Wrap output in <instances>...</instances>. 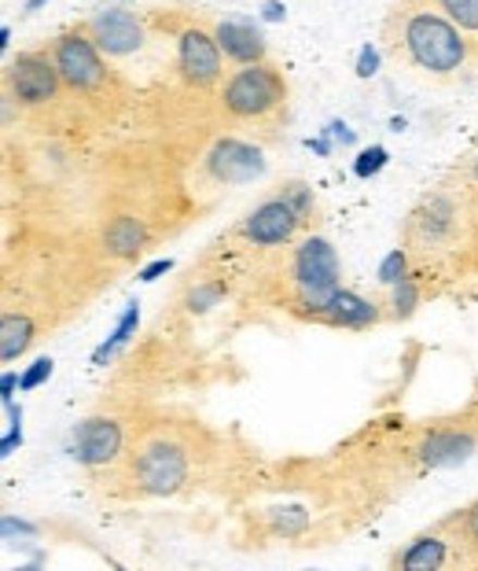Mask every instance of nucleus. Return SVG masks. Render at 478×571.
Wrapping results in <instances>:
<instances>
[{"label":"nucleus","mask_w":478,"mask_h":571,"mask_svg":"<svg viewBox=\"0 0 478 571\" xmlns=\"http://www.w3.org/2000/svg\"><path fill=\"white\" fill-rule=\"evenodd\" d=\"M133 479L144 495H177L188 479V450L177 439L155 435L133 453Z\"/></svg>","instance_id":"obj_6"},{"label":"nucleus","mask_w":478,"mask_h":571,"mask_svg":"<svg viewBox=\"0 0 478 571\" xmlns=\"http://www.w3.org/2000/svg\"><path fill=\"white\" fill-rule=\"evenodd\" d=\"M438 8H442L471 41H478V0H438Z\"/></svg>","instance_id":"obj_20"},{"label":"nucleus","mask_w":478,"mask_h":571,"mask_svg":"<svg viewBox=\"0 0 478 571\" xmlns=\"http://www.w3.org/2000/svg\"><path fill=\"white\" fill-rule=\"evenodd\" d=\"M471 178H475V181H478V159H475V162H471Z\"/></svg>","instance_id":"obj_25"},{"label":"nucleus","mask_w":478,"mask_h":571,"mask_svg":"<svg viewBox=\"0 0 478 571\" xmlns=\"http://www.w3.org/2000/svg\"><path fill=\"white\" fill-rule=\"evenodd\" d=\"M60 89L66 85L52 52H19L4 71V96H12L19 108H48Z\"/></svg>","instance_id":"obj_7"},{"label":"nucleus","mask_w":478,"mask_h":571,"mask_svg":"<svg viewBox=\"0 0 478 571\" xmlns=\"http://www.w3.org/2000/svg\"><path fill=\"white\" fill-rule=\"evenodd\" d=\"M122 424L111 421V417H93L82 424V432H77V458L85 464H93V469H100V464H111L114 458L122 453Z\"/></svg>","instance_id":"obj_14"},{"label":"nucleus","mask_w":478,"mask_h":571,"mask_svg":"<svg viewBox=\"0 0 478 571\" xmlns=\"http://www.w3.org/2000/svg\"><path fill=\"white\" fill-rule=\"evenodd\" d=\"M339 280H343V263H339L335 247L324 236H306L291 255L287 284L295 292L298 314L309 317L317 306H324L331 295L339 292Z\"/></svg>","instance_id":"obj_4"},{"label":"nucleus","mask_w":478,"mask_h":571,"mask_svg":"<svg viewBox=\"0 0 478 571\" xmlns=\"http://www.w3.org/2000/svg\"><path fill=\"white\" fill-rule=\"evenodd\" d=\"M464 535L478 542V506L475 509H467V517H464Z\"/></svg>","instance_id":"obj_24"},{"label":"nucleus","mask_w":478,"mask_h":571,"mask_svg":"<svg viewBox=\"0 0 478 571\" xmlns=\"http://www.w3.org/2000/svg\"><path fill=\"white\" fill-rule=\"evenodd\" d=\"M144 244H148V229H144L140 218L119 215V218L107 221L103 247H107V255H111V258H122V263H125V258H136L144 251Z\"/></svg>","instance_id":"obj_15"},{"label":"nucleus","mask_w":478,"mask_h":571,"mask_svg":"<svg viewBox=\"0 0 478 571\" xmlns=\"http://www.w3.org/2000/svg\"><path fill=\"white\" fill-rule=\"evenodd\" d=\"M34 332L37 328L26 314H4V321H0V357H4V362L23 357L26 351H30Z\"/></svg>","instance_id":"obj_17"},{"label":"nucleus","mask_w":478,"mask_h":571,"mask_svg":"<svg viewBox=\"0 0 478 571\" xmlns=\"http://www.w3.org/2000/svg\"><path fill=\"white\" fill-rule=\"evenodd\" d=\"M218 295H221V288H199V292H192V299H188V309H210L213 303H218Z\"/></svg>","instance_id":"obj_23"},{"label":"nucleus","mask_w":478,"mask_h":571,"mask_svg":"<svg viewBox=\"0 0 478 571\" xmlns=\"http://www.w3.org/2000/svg\"><path fill=\"white\" fill-rule=\"evenodd\" d=\"M449 560V542L442 535H416L405 554H397V564L408 571H434Z\"/></svg>","instance_id":"obj_16"},{"label":"nucleus","mask_w":478,"mask_h":571,"mask_svg":"<svg viewBox=\"0 0 478 571\" xmlns=\"http://www.w3.org/2000/svg\"><path fill=\"white\" fill-rule=\"evenodd\" d=\"M207 170L218 181H224V185H240V181L258 178V173L266 170V162H261L258 148H250V144H243L236 137H224L213 144V151L207 155Z\"/></svg>","instance_id":"obj_12"},{"label":"nucleus","mask_w":478,"mask_h":571,"mask_svg":"<svg viewBox=\"0 0 478 571\" xmlns=\"http://www.w3.org/2000/svg\"><path fill=\"white\" fill-rule=\"evenodd\" d=\"M52 60L60 66L63 85L82 96H100L107 85H111V66H107V56L96 48V41L85 34V26L77 31H66L52 41Z\"/></svg>","instance_id":"obj_5"},{"label":"nucleus","mask_w":478,"mask_h":571,"mask_svg":"<svg viewBox=\"0 0 478 571\" xmlns=\"http://www.w3.org/2000/svg\"><path fill=\"white\" fill-rule=\"evenodd\" d=\"M309 210H314V192L295 181L277 196L261 199L255 210H247V218L240 221V236L255 247H284L306 226Z\"/></svg>","instance_id":"obj_3"},{"label":"nucleus","mask_w":478,"mask_h":571,"mask_svg":"<svg viewBox=\"0 0 478 571\" xmlns=\"http://www.w3.org/2000/svg\"><path fill=\"white\" fill-rule=\"evenodd\" d=\"M177 74L184 85L207 93L224 82V52L207 26H184L177 34Z\"/></svg>","instance_id":"obj_8"},{"label":"nucleus","mask_w":478,"mask_h":571,"mask_svg":"<svg viewBox=\"0 0 478 571\" xmlns=\"http://www.w3.org/2000/svg\"><path fill=\"white\" fill-rule=\"evenodd\" d=\"M419 284L413 277H405V280H397L394 288H390V317H397V321H405V317H413L416 309H419Z\"/></svg>","instance_id":"obj_19"},{"label":"nucleus","mask_w":478,"mask_h":571,"mask_svg":"<svg viewBox=\"0 0 478 571\" xmlns=\"http://www.w3.org/2000/svg\"><path fill=\"white\" fill-rule=\"evenodd\" d=\"M383 37L390 60L424 82L449 85L471 66V37L438 8V0H397Z\"/></svg>","instance_id":"obj_1"},{"label":"nucleus","mask_w":478,"mask_h":571,"mask_svg":"<svg viewBox=\"0 0 478 571\" xmlns=\"http://www.w3.org/2000/svg\"><path fill=\"white\" fill-rule=\"evenodd\" d=\"M387 314H390V309L379 306L376 299H365L357 292L339 288V292L331 295L324 306H317L314 314H309V321L328 325V328H372V325L383 321Z\"/></svg>","instance_id":"obj_11"},{"label":"nucleus","mask_w":478,"mask_h":571,"mask_svg":"<svg viewBox=\"0 0 478 571\" xmlns=\"http://www.w3.org/2000/svg\"><path fill=\"white\" fill-rule=\"evenodd\" d=\"M405 277H408V258L402 255V251H394V255H390L387 263H383V269H379V280L394 288L397 280H405Z\"/></svg>","instance_id":"obj_22"},{"label":"nucleus","mask_w":478,"mask_h":571,"mask_svg":"<svg viewBox=\"0 0 478 571\" xmlns=\"http://www.w3.org/2000/svg\"><path fill=\"white\" fill-rule=\"evenodd\" d=\"M306 524H309V512L306 509L287 506V509L272 512V531H277V535H298V531H306Z\"/></svg>","instance_id":"obj_21"},{"label":"nucleus","mask_w":478,"mask_h":571,"mask_svg":"<svg viewBox=\"0 0 478 571\" xmlns=\"http://www.w3.org/2000/svg\"><path fill=\"white\" fill-rule=\"evenodd\" d=\"M218 100H221L224 119L266 122L287 104V82H284V74H280V66H272L269 60L236 66V71L224 77Z\"/></svg>","instance_id":"obj_2"},{"label":"nucleus","mask_w":478,"mask_h":571,"mask_svg":"<svg viewBox=\"0 0 478 571\" xmlns=\"http://www.w3.org/2000/svg\"><path fill=\"white\" fill-rule=\"evenodd\" d=\"M478 453V432L471 428H434L416 442V461L424 469H453Z\"/></svg>","instance_id":"obj_10"},{"label":"nucleus","mask_w":478,"mask_h":571,"mask_svg":"<svg viewBox=\"0 0 478 571\" xmlns=\"http://www.w3.org/2000/svg\"><path fill=\"white\" fill-rule=\"evenodd\" d=\"M82 26L107 60H125V56L140 52L144 37H148L140 19L133 12H125V8H100V12L85 19Z\"/></svg>","instance_id":"obj_9"},{"label":"nucleus","mask_w":478,"mask_h":571,"mask_svg":"<svg viewBox=\"0 0 478 571\" xmlns=\"http://www.w3.org/2000/svg\"><path fill=\"white\" fill-rule=\"evenodd\" d=\"M210 31H213V37H218L224 60H229L232 66H250V63H266L269 60V41L255 31V26L218 19Z\"/></svg>","instance_id":"obj_13"},{"label":"nucleus","mask_w":478,"mask_h":571,"mask_svg":"<svg viewBox=\"0 0 478 571\" xmlns=\"http://www.w3.org/2000/svg\"><path fill=\"white\" fill-rule=\"evenodd\" d=\"M453 218H456L453 203L442 199V196L431 199V203H427L424 215L416 218V232H419V240H424V244H438V240H442L445 232L453 229Z\"/></svg>","instance_id":"obj_18"}]
</instances>
